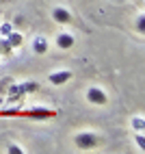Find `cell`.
Instances as JSON below:
<instances>
[{"label": "cell", "mask_w": 145, "mask_h": 154, "mask_svg": "<svg viewBox=\"0 0 145 154\" xmlns=\"http://www.w3.org/2000/svg\"><path fill=\"white\" fill-rule=\"evenodd\" d=\"M98 143H100V135H95V132H78L74 137V146L78 150H93Z\"/></svg>", "instance_id": "1"}, {"label": "cell", "mask_w": 145, "mask_h": 154, "mask_svg": "<svg viewBox=\"0 0 145 154\" xmlns=\"http://www.w3.org/2000/svg\"><path fill=\"white\" fill-rule=\"evenodd\" d=\"M85 98H87V102L89 104H93V106H104L106 102H108V94L102 87H89L87 91H85Z\"/></svg>", "instance_id": "2"}, {"label": "cell", "mask_w": 145, "mask_h": 154, "mask_svg": "<svg viewBox=\"0 0 145 154\" xmlns=\"http://www.w3.org/2000/svg\"><path fill=\"white\" fill-rule=\"evenodd\" d=\"M48 80H50V85L61 87V85H65L67 80H71V72H69V69H56V72H50V74H48Z\"/></svg>", "instance_id": "3"}, {"label": "cell", "mask_w": 145, "mask_h": 154, "mask_svg": "<svg viewBox=\"0 0 145 154\" xmlns=\"http://www.w3.org/2000/svg\"><path fill=\"white\" fill-rule=\"evenodd\" d=\"M28 115L33 117V119H48V117L54 115V111L50 109V106H30L28 109Z\"/></svg>", "instance_id": "4"}, {"label": "cell", "mask_w": 145, "mask_h": 154, "mask_svg": "<svg viewBox=\"0 0 145 154\" xmlns=\"http://www.w3.org/2000/svg\"><path fill=\"white\" fill-rule=\"evenodd\" d=\"M52 20L56 24H69L71 22V13L67 11L65 7H54L52 9Z\"/></svg>", "instance_id": "5"}, {"label": "cell", "mask_w": 145, "mask_h": 154, "mask_svg": "<svg viewBox=\"0 0 145 154\" xmlns=\"http://www.w3.org/2000/svg\"><path fill=\"white\" fill-rule=\"evenodd\" d=\"M48 50H50V42H48L44 35H37V37L33 39V52L41 57V54H46Z\"/></svg>", "instance_id": "6"}, {"label": "cell", "mask_w": 145, "mask_h": 154, "mask_svg": "<svg viewBox=\"0 0 145 154\" xmlns=\"http://www.w3.org/2000/svg\"><path fill=\"white\" fill-rule=\"evenodd\" d=\"M74 44H76V39H74V35H71V33H59V35H56V46H59L61 50L74 48Z\"/></svg>", "instance_id": "7"}, {"label": "cell", "mask_w": 145, "mask_h": 154, "mask_svg": "<svg viewBox=\"0 0 145 154\" xmlns=\"http://www.w3.org/2000/svg\"><path fill=\"white\" fill-rule=\"evenodd\" d=\"M5 39H7V42H9V46H11L13 50H15V48H20V46H22V44H24V37H22V35H20V33H15V30H11V33H9V35H7Z\"/></svg>", "instance_id": "8"}, {"label": "cell", "mask_w": 145, "mask_h": 154, "mask_svg": "<svg viewBox=\"0 0 145 154\" xmlns=\"http://www.w3.org/2000/svg\"><path fill=\"white\" fill-rule=\"evenodd\" d=\"M20 89H22V94H35L39 89V83L37 80H26V83H20Z\"/></svg>", "instance_id": "9"}, {"label": "cell", "mask_w": 145, "mask_h": 154, "mask_svg": "<svg viewBox=\"0 0 145 154\" xmlns=\"http://www.w3.org/2000/svg\"><path fill=\"white\" fill-rule=\"evenodd\" d=\"M130 126H132V130H134V132L145 130V117H143V115H134V117L130 119Z\"/></svg>", "instance_id": "10"}, {"label": "cell", "mask_w": 145, "mask_h": 154, "mask_svg": "<svg viewBox=\"0 0 145 154\" xmlns=\"http://www.w3.org/2000/svg\"><path fill=\"white\" fill-rule=\"evenodd\" d=\"M7 94H9V102H15L20 96H24V94H22V89H20V85H11Z\"/></svg>", "instance_id": "11"}, {"label": "cell", "mask_w": 145, "mask_h": 154, "mask_svg": "<svg viewBox=\"0 0 145 154\" xmlns=\"http://www.w3.org/2000/svg\"><path fill=\"white\" fill-rule=\"evenodd\" d=\"M134 143H137V146H139V150H141V152L145 150V135H143V130L134 132Z\"/></svg>", "instance_id": "12"}, {"label": "cell", "mask_w": 145, "mask_h": 154, "mask_svg": "<svg viewBox=\"0 0 145 154\" xmlns=\"http://www.w3.org/2000/svg\"><path fill=\"white\" fill-rule=\"evenodd\" d=\"M11 50H13V48L9 46V42H7L5 37H0V54H5V57H7V54H11Z\"/></svg>", "instance_id": "13"}, {"label": "cell", "mask_w": 145, "mask_h": 154, "mask_svg": "<svg viewBox=\"0 0 145 154\" xmlns=\"http://www.w3.org/2000/svg\"><path fill=\"white\" fill-rule=\"evenodd\" d=\"M13 30V22H2L0 24V37H7Z\"/></svg>", "instance_id": "14"}, {"label": "cell", "mask_w": 145, "mask_h": 154, "mask_svg": "<svg viewBox=\"0 0 145 154\" xmlns=\"http://www.w3.org/2000/svg\"><path fill=\"white\" fill-rule=\"evenodd\" d=\"M134 26H137L139 35H143V33H145V15H143V13H139V17H137V24H134Z\"/></svg>", "instance_id": "15"}, {"label": "cell", "mask_w": 145, "mask_h": 154, "mask_svg": "<svg viewBox=\"0 0 145 154\" xmlns=\"http://www.w3.org/2000/svg\"><path fill=\"white\" fill-rule=\"evenodd\" d=\"M7 152H9V154H26V150H24L22 146H9Z\"/></svg>", "instance_id": "16"}, {"label": "cell", "mask_w": 145, "mask_h": 154, "mask_svg": "<svg viewBox=\"0 0 145 154\" xmlns=\"http://www.w3.org/2000/svg\"><path fill=\"white\" fill-rule=\"evenodd\" d=\"M20 109L15 106V109H5V115H15V113H17Z\"/></svg>", "instance_id": "17"}]
</instances>
